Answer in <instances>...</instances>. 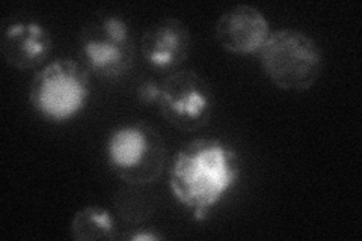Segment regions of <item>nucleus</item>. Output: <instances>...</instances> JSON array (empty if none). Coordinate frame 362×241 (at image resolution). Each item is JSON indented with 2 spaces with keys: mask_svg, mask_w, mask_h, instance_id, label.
Listing matches in <instances>:
<instances>
[{
  "mask_svg": "<svg viewBox=\"0 0 362 241\" xmlns=\"http://www.w3.org/2000/svg\"><path fill=\"white\" fill-rule=\"evenodd\" d=\"M192 47V37L178 18H163L146 28L141 38L144 61L162 73H173L186 62Z\"/></svg>",
  "mask_w": 362,
  "mask_h": 241,
  "instance_id": "nucleus-8",
  "label": "nucleus"
},
{
  "mask_svg": "<svg viewBox=\"0 0 362 241\" xmlns=\"http://www.w3.org/2000/svg\"><path fill=\"white\" fill-rule=\"evenodd\" d=\"M258 56L270 82L290 93L311 89L323 70L319 44L296 29L272 32Z\"/></svg>",
  "mask_w": 362,
  "mask_h": 241,
  "instance_id": "nucleus-2",
  "label": "nucleus"
},
{
  "mask_svg": "<svg viewBox=\"0 0 362 241\" xmlns=\"http://www.w3.org/2000/svg\"><path fill=\"white\" fill-rule=\"evenodd\" d=\"M110 170L133 187L151 186L162 177L166 165V145L157 129L134 122L113 130L106 142Z\"/></svg>",
  "mask_w": 362,
  "mask_h": 241,
  "instance_id": "nucleus-3",
  "label": "nucleus"
},
{
  "mask_svg": "<svg viewBox=\"0 0 362 241\" xmlns=\"http://www.w3.org/2000/svg\"><path fill=\"white\" fill-rule=\"evenodd\" d=\"M158 94H160V85H156L153 82H146L142 83L139 90H138V95L142 101L145 102H151V101H157L158 100Z\"/></svg>",
  "mask_w": 362,
  "mask_h": 241,
  "instance_id": "nucleus-11",
  "label": "nucleus"
},
{
  "mask_svg": "<svg viewBox=\"0 0 362 241\" xmlns=\"http://www.w3.org/2000/svg\"><path fill=\"white\" fill-rule=\"evenodd\" d=\"M162 238H163V235H160L158 233H153V231H139V233L129 235V240H132V241H144V240L156 241V240H162Z\"/></svg>",
  "mask_w": 362,
  "mask_h": 241,
  "instance_id": "nucleus-12",
  "label": "nucleus"
},
{
  "mask_svg": "<svg viewBox=\"0 0 362 241\" xmlns=\"http://www.w3.org/2000/svg\"><path fill=\"white\" fill-rule=\"evenodd\" d=\"M77 53L78 62L89 74L118 78L132 68L136 45L124 18L115 14H97L78 32Z\"/></svg>",
  "mask_w": 362,
  "mask_h": 241,
  "instance_id": "nucleus-5",
  "label": "nucleus"
},
{
  "mask_svg": "<svg viewBox=\"0 0 362 241\" xmlns=\"http://www.w3.org/2000/svg\"><path fill=\"white\" fill-rule=\"evenodd\" d=\"M242 174L240 157L219 139H195L174 158L169 172V187L177 201L194 211L195 221H204L221 202Z\"/></svg>",
  "mask_w": 362,
  "mask_h": 241,
  "instance_id": "nucleus-1",
  "label": "nucleus"
},
{
  "mask_svg": "<svg viewBox=\"0 0 362 241\" xmlns=\"http://www.w3.org/2000/svg\"><path fill=\"white\" fill-rule=\"evenodd\" d=\"M264 14L251 5H237L218 18L214 38L225 52L233 54H258L270 35Z\"/></svg>",
  "mask_w": 362,
  "mask_h": 241,
  "instance_id": "nucleus-7",
  "label": "nucleus"
},
{
  "mask_svg": "<svg viewBox=\"0 0 362 241\" xmlns=\"http://www.w3.org/2000/svg\"><path fill=\"white\" fill-rule=\"evenodd\" d=\"M70 234L76 241L117 240L119 237L115 217L103 206H85L71 219Z\"/></svg>",
  "mask_w": 362,
  "mask_h": 241,
  "instance_id": "nucleus-10",
  "label": "nucleus"
},
{
  "mask_svg": "<svg viewBox=\"0 0 362 241\" xmlns=\"http://www.w3.org/2000/svg\"><path fill=\"white\" fill-rule=\"evenodd\" d=\"M158 110L174 129L194 133L209 124L214 98L209 82L194 70H177L160 83Z\"/></svg>",
  "mask_w": 362,
  "mask_h": 241,
  "instance_id": "nucleus-6",
  "label": "nucleus"
},
{
  "mask_svg": "<svg viewBox=\"0 0 362 241\" xmlns=\"http://www.w3.org/2000/svg\"><path fill=\"white\" fill-rule=\"evenodd\" d=\"M52 50V33L35 20L13 21L5 28L0 42L5 62L18 71L37 70L49 59Z\"/></svg>",
  "mask_w": 362,
  "mask_h": 241,
  "instance_id": "nucleus-9",
  "label": "nucleus"
},
{
  "mask_svg": "<svg viewBox=\"0 0 362 241\" xmlns=\"http://www.w3.org/2000/svg\"><path fill=\"white\" fill-rule=\"evenodd\" d=\"M90 94L89 71L77 61L56 59L33 76L29 101L38 114L53 122L76 118Z\"/></svg>",
  "mask_w": 362,
  "mask_h": 241,
  "instance_id": "nucleus-4",
  "label": "nucleus"
}]
</instances>
